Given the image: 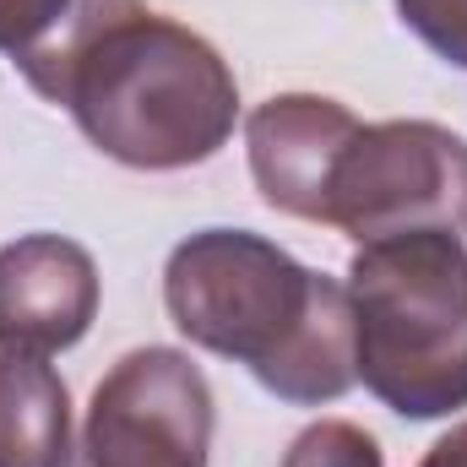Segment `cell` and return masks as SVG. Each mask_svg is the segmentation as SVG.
Instances as JSON below:
<instances>
[{
  "label": "cell",
  "instance_id": "cell-11",
  "mask_svg": "<svg viewBox=\"0 0 467 467\" xmlns=\"http://www.w3.org/2000/svg\"><path fill=\"white\" fill-rule=\"evenodd\" d=\"M397 11L441 60L467 71V0H397Z\"/></svg>",
  "mask_w": 467,
  "mask_h": 467
},
{
  "label": "cell",
  "instance_id": "cell-4",
  "mask_svg": "<svg viewBox=\"0 0 467 467\" xmlns=\"http://www.w3.org/2000/svg\"><path fill=\"white\" fill-rule=\"evenodd\" d=\"M316 223L358 244L413 229L467 234V141L435 119H358L327 163Z\"/></svg>",
  "mask_w": 467,
  "mask_h": 467
},
{
  "label": "cell",
  "instance_id": "cell-8",
  "mask_svg": "<svg viewBox=\"0 0 467 467\" xmlns=\"http://www.w3.org/2000/svg\"><path fill=\"white\" fill-rule=\"evenodd\" d=\"M0 467H71L66 380L33 353H0Z\"/></svg>",
  "mask_w": 467,
  "mask_h": 467
},
{
  "label": "cell",
  "instance_id": "cell-5",
  "mask_svg": "<svg viewBox=\"0 0 467 467\" xmlns=\"http://www.w3.org/2000/svg\"><path fill=\"white\" fill-rule=\"evenodd\" d=\"M213 391L174 348H136L99 380L77 467H207Z\"/></svg>",
  "mask_w": 467,
  "mask_h": 467
},
{
  "label": "cell",
  "instance_id": "cell-3",
  "mask_svg": "<svg viewBox=\"0 0 467 467\" xmlns=\"http://www.w3.org/2000/svg\"><path fill=\"white\" fill-rule=\"evenodd\" d=\"M353 369L402 419L467 408V250L446 229L358 244L348 266Z\"/></svg>",
  "mask_w": 467,
  "mask_h": 467
},
{
  "label": "cell",
  "instance_id": "cell-12",
  "mask_svg": "<svg viewBox=\"0 0 467 467\" xmlns=\"http://www.w3.org/2000/svg\"><path fill=\"white\" fill-rule=\"evenodd\" d=\"M419 467H467V424H457L451 435H441V441L424 451Z\"/></svg>",
  "mask_w": 467,
  "mask_h": 467
},
{
  "label": "cell",
  "instance_id": "cell-7",
  "mask_svg": "<svg viewBox=\"0 0 467 467\" xmlns=\"http://www.w3.org/2000/svg\"><path fill=\"white\" fill-rule=\"evenodd\" d=\"M353 109L321 93H277L244 119V147H250V174L266 207L316 223V196L327 180V163L337 141L348 136Z\"/></svg>",
  "mask_w": 467,
  "mask_h": 467
},
{
  "label": "cell",
  "instance_id": "cell-9",
  "mask_svg": "<svg viewBox=\"0 0 467 467\" xmlns=\"http://www.w3.org/2000/svg\"><path fill=\"white\" fill-rule=\"evenodd\" d=\"M82 5L88 0H0V55H11L27 71L60 44Z\"/></svg>",
  "mask_w": 467,
  "mask_h": 467
},
{
  "label": "cell",
  "instance_id": "cell-10",
  "mask_svg": "<svg viewBox=\"0 0 467 467\" xmlns=\"http://www.w3.org/2000/svg\"><path fill=\"white\" fill-rule=\"evenodd\" d=\"M277 467H386V462H380L375 435H364L348 419H321L288 446V457Z\"/></svg>",
  "mask_w": 467,
  "mask_h": 467
},
{
  "label": "cell",
  "instance_id": "cell-2",
  "mask_svg": "<svg viewBox=\"0 0 467 467\" xmlns=\"http://www.w3.org/2000/svg\"><path fill=\"white\" fill-rule=\"evenodd\" d=\"M163 305L196 348L244 364L283 402H337L358 380L348 283L250 229L191 234L169 255Z\"/></svg>",
  "mask_w": 467,
  "mask_h": 467
},
{
  "label": "cell",
  "instance_id": "cell-1",
  "mask_svg": "<svg viewBox=\"0 0 467 467\" xmlns=\"http://www.w3.org/2000/svg\"><path fill=\"white\" fill-rule=\"evenodd\" d=\"M82 136L125 169H191L234 136L239 88L229 60L141 0H88L60 44L22 71Z\"/></svg>",
  "mask_w": 467,
  "mask_h": 467
},
{
  "label": "cell",
  "instance_id": "cell-6",
  "mask_svg": "<svg viewBox=\"0 0 467 467\" xmlns=\"http://www.w3.org/2000/svg\"><path fill=\"white\" fill-rule=\"evenodd\" d=\"M99 316V266L77 239L22 234L0 250V353H49L88 337Z\"/></svg>",
  "mask_w": 467,
  "mask_h": 467
}]
</instances>
